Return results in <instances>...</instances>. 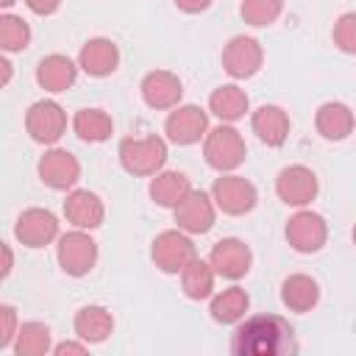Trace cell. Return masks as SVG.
Segmentation results:
<instances>
[{"mask_svg": "<svg viewBox=\"0 0 356 356\" xmlns=\"http://www.w3.org/2000/svg\"><path fill=\"white\" fill-rule=\"evenodd\" d=\"M14 353L17 356H44L53 342H50V328L44 323H22L19 331H17V339H14Z\"/></svg>", "mask_w": 356, "mask_h": 356, "instance_id": "obj_29", "label": "cell"}, {"mask_svg": "<svg viewBox=\"0 0 356 356\" xmlns=\"http://www.w3.org/2000/svg\"><path fill=\"white\" fill-rule=\"evenodd\" d=\"M250 128H253V134H256L264 145L281 147V145L286 142V136H289V117H286V111H284L281 106L267 103V106H259V108L253 111Z\"/></svg>", "mask_w": 356, "mask_h": 356, "instance_id": "obj_21", "label": "cell"}, {"mask_svg": "<svg viewBox=\"0 0 356 356\" xmlns=\"http://www.w3.org/2000/svg\"><path fill=\"white\" fill-rule=\"evenodd\" d=\"M31 42V28L22 17H14V14H3L0 17V47L6 53H19L25 50Z\"/></svg>", "mask_w": 356, "mask_h": 356, "instance_id": "obj_30", "label": "cell"}, {"mask_svg": "<svg viewBox=\"0 0 356 356\" xmlns=\"http://www.w3.org/2000/svg\"><path fill=\"white\" fill-rule=\"evenodd\" d=\"M334 44L342 50V53H356V11H345L337 17L334 22Z\"/></svg>", "mask_w": 356, "mask_h": 356, "instance_id": "obj_32", "label": "cell"}, {"mask_svg": "<svg viewBox=\"0 0 356 356\" xmlns=\"http://www.w3.org/2000/svg\"><path fill=\"white\" fill-rule=\"evenodd\" d=\"M142 100L156 108V111H164V108H175L181 103V95H184V86H181V78L170 70H153L142 78Z\"/></svg>", "mask_w": 356, "mask_h": 356, "instance_id": "obj_16", "label": "cell"}, {"mask_svg": "<svg viewBox=\"0 0 356 356\" xmlns=\"http://www.w3.org/2000/svg\"><path fill=\"white\" fill-rule=\"evenodd\" d=\"M64 217L75 228L92 231V228H97L103 222L106 209H103V200L95 192H89V189H72L67 195V200H64Z\"/></svg>", "mask_w": 356, "mask_h": 356, "instance_id": "obj_18", "label": "cell"}, {"mask_svg": "<svg viewBox=\"0 0 356 356\" xmlns=\"http://www.w3.org/2000/svg\"><path fill=\"white\" fill-rule=\"evenodd\" d=\"M211 200L222 214L239 217V214L253 211L259 195H256V186L248 178H242V175H220L214 181V186H211Z\"/></svg>", "mask_w": 356, "mask_h": 356, "instance_id": "obj_6", "label": "cell"}, {"mask_svg": "<svg viewBox=\"0 0 356 356\" xmlns=\"http://www.w3.org/2000/svg\"><path fill=\"white\" fill-rule=\"evenodd\" d=\"M320 300V286L312 275L306 273H295L289 278H284L281 284V303L289 309V312H312Z\"/></svg>", "mask_w": 356, "mask_h": 356, "instance_id": "obj_23", "label": "cell"}, {"mask_svg": "<svg viewBox=\"0 0 356 356\" xmlns=\"http://www.w3.org/2000/svg\"><path fill=\"white\" fill-rule=\"evenodd\" d=\"M164 134L175 145H195L209 134V117L200 106H175L164 120Z\"/></svg>", "mask_w": 356, "mask_h": 356, "instance_id": "obj_10", "label": "cell"}, {"mask_svg": "<svg viewBox=\"0 0 356 356\" xmlns=\"http://www.w3.org/2000/svg\"><path fill=\"white\" fill-rule=\"evenodd\" d=\"M14 3H17V0H0V6H3V8H8V6H14Z\"/></svg>", "mask_w": 356, "mask_h": 356, "instance_id": "obj_39", "label": "cell"}, {"mask_svg": "<svg viewBox=\"0 0 356 356\" xmlns=\"http://www.w3.org/2000/svg\"><path fill=\"white\" fill-rule=\"evenodd\" d=\"M209 261H211V267H214L217 275L236 281V278L248 275V270H250V264H253V253H250V248H248L242 239L228 236V239H220V242L211 248Z\"/></svg>", "mask_w": 356, "mask_h": 356, "instance_id": "obj_15", "label": "cell"}, {"mask_svg": "<svg viewBox=\"0 0 356 356\" xmlns=\"http://www.w3.org/2000/svg\"><path fill=\"white\" fill-rule=\"evenodd\" d=\"M86 345H89V342H83V339H81V342H61V345H56L53 350H56L58 356H61V353H86Z\"/></svg>", "mask_w": 356, "mask_h": 356, "instance_id": "obj_36", "label": "cell"}, {"mask_svg": "<svg viewBox=\"0 0 356 356\" xmlns=\"http://www.w3.org/2000/svg\"><path fill=\"white\" fill-rule=\"evenodd\" d=\"M261 61H264V53L253 36H234L222 50V70L236 81L253 78L261 70Z\"/></svg>", "mask_w": 356, "mask_h": 356, "instance_id": "obj_12", "label": "cell"}, {"mask_svg": "<svg viewBox=\"0 0 356 356\" xmlns=\"http://www.w3.org/2000/svg\"><path fill=\"white\" fill-rule=\"evenodd\" d=\"M353 245H356V225H353Z\"/></svg>", "mask_w": 356, "mask_h": 356, "instance_id": "obj_40", "label": "cell"}, {"mask_svg": "<svg viewBox=\"0 0 356 356\" xmlns=\"http://www.w3.org/2000/svg\"><path fill=\"white\" fill-rule=\"evenodd\" d=\"M72 131L83 142H106L114 131V122L103 108H81L72 117Z\"/></svg>", "mask_w": 356, "mask_h": 356, "instance_id": "obj_28", "label": "cell"}, {"mask_svg": "<svg viewBox=\"0 0 356 356\" xmlns=\"http://www.w3.org/2000/svg\"><path fill=\"white\" fill-rule=\"evenodd\" d=\"M117 64H120V50H117V44H114L111 39H106V36L89 39V42L81 47V53H78V67H81L86 75H92V78H106V75H111V72L117 70Z\"/></svg>", "mask_w": 356, "mask_h": 356, "instance_id": "obj_17", "label": "cell"}, {"mask_svg": "<svg viewBox=\"0 0 356 356\" xmlns=\"http://www.w3.org/2000/svg\"><path fill=\"white\" fill-rule=\"evenodd\" d=\"M209 111L222 122H236L248 114V95L236 83H222L209 97Z\"/></svg>", "mask_w": 356, "mask_h": 356, "instance_id": "obj_24", "label": "cell"}, {"mask_svg": "<svg viewBox=\"0 0 356 356\" xmlns=\"http://www.w3.org/2000/svg\"><path fill=\"white\" fill-rule=\"evenodd\" d=\"M39 178H42V184H47L50 189H58V192H64V189H72L75 184H78V178H81V164H78V159L70 153V150H61V147H53V150H47L42 159H39Z\"/></svg>", "mask_w": 356, "mask_h": 356, "instance_id": "obj_14", "label": "cell"}, {"mask_svg": "<svg viewBox=\"0 0 356 356\" xmlns=\"http://www.w3.org/2000/svg\"><path fill=\"white\" fill-rule=\"evenodd\" d=\"M245 139L242 134L231 125V122H222L217 128H211L206 136H203V156H206V164L220 170V172H231L236 170L242 161H245Z\"/></svg>", "mask_w": 356, "mask_h": 356, "instance_id": "obj_2", "label": "cell"}, {"mask_svg": "<svg viewBox=\"0 0 356 356\" xmlns=\"http://www.w3.org/2000/svg\"><path fill=\"white\" fill-rule=\"evenodd\" d=\"M317 189H320L317 175L309 167H303V164H289L275 178V195L286 206H295V209L309 206L317 197Z\"/></svg>", "mask_w": 356, "mask_h": 356, "instance_id": "obj_8", "label": "cell"}, {"mask_svg": "<svg viewBox=\"0 0 356 356\" xmlns=\"http://www.w3.org/2000/svg\"><path fill=\"white\" fill-rule=\"evenodd\" d=\"M11 264H14V259H11V248H8V245H3V275H8V273H11Z\"/></svg>", "mask_w": 356, "mask_h": 356, "instance_id": "obj_37", "label": "cell"}, {"mask_svg": "<svg viewBox=\"0 0 356 356\" xmlns=\"http://www.w3.org/2000/svg\"><path fill=\"white\" fill-rule=\"evenodd\" d=\"M150 259L153 264L161 270V273H181L195 256V245L189 239L186 231L181 228H170V231H161L156 239H153V248H150Z\"/></svg>", "mask_w": 356, "mask_h": 356, "instance_id": "obj_5", "label": "cell"}, {"mask_svg": "<svg viewBox=\"0 0 356 356\" xmlns=\"http://www.w3.org/2000/svg\"><path fill=\"white\" fill-rule=\"evenodd\" d=\"M72 325H75L78 339H83V342H89V345H97V342H106V339L111 337V331H114V317H111V312H108L106 306L92 303V306L78 309Z\"/></svg>", "mask_w": 356, "mask_h": 356, "instance_id": "obj_22", "label": "cell"}, {"mask_svg": "<svg viewBox=\"0 0 356 356\" xmlns=\"http://www.w3.org/2000/svg\"><path fill=\"white\" fill-rule=\"evenodd\" d=\"M25 128L33 142L56 145L67 131V114L56 100H36L25 114Z\"/></svg>", "mask_w": 356, "mask_h": 356, "instance_id": "obj_7", "label": "cell"}, {"mask_svg": "<svg viewBox=\"0 0 356 356\" xmlns=\"http://www.w3.org/2000/svg\"><path fill=\"white\" fill-rule=\"evenodd\" d=\"M78 78V64L70 58V56H61V53H53V56H44L36 67V83L44 89V92H67Z\"/></svg>", "mask_w": 356, "mask_h": 356, "instance_id": "obj_19", "label": "cell"}, {"mask_svg": "<svg viewBox=\"0 0 356 356\" xmlns=\"http://www.w3.org/2000/svg\"><path fill=\"white\" fill-rule=\"evenodd\" d=\"M25 6H28L33 14H39V17H47V14H56V11H58L61 0H25Z\"/></svg>", "mask_w": 356, "mask_h": 356, "instance_id": "obj_34", "label": "cell"}, {"mask_svg": "<svg viewBox=\"0 0 356 356\" xmlns=\"http://www.w3.org/2000/svg\"><path fill=\"white\" fill-rule=\"evenodd\" d=\"M14 236L25 245V248H44L53 239H58V220L53 211L47 209H25L17 217L14 225Z\"/></svg>", "mask_w": 356, "mask_h": 356, "instance_id": "obj_13", "label": "cell"}, {"mask_svg": "<svg viewBox=\"0 0 356 356\" xmlns=\"http://www.w3.org/2000/svg\"><path fill=\"white\" fill-rule=\"evenodd\" d=\"M120 164L131 172V175H156L161 172L164 161H167V142L161 136H128L120 142Z\"/></svg>", "mask_w": 356, "mask_h": 356, "instance_id": "obj_3", "label": "cell"}, {"mask_svg": "<svg viewBox=\"0 0 356 356\" xmlns=\"http://www.w3.org/2000/svg\"><path fill=\"white\" fill-rule=\"evenodd\" d=\"M248 306H250L248 292H245L242 286H228V289H222V292H217V295L211 298L209 312H211V317H214L217 323L231 325V323H239V320L248 314Z\"/></svg>", "mask_w": 356, "mask_h": 356, "instance_id": "obj_27", "label": "cell"}, {"mask_svg": "<svg viewBox=\"0 0 356 356\" xmlns=\"http://www.w3.org/2000/svg\"><path fill=\"white\" fill-rule=\"evenodd\" d=\"M314 125H317V134L328 142H342L353 134V125H356V117L353 111L339 103V100H328L317 108L314 114Z\"/></svg>", "mask_w": 356, "mask_h": 356, "instance_id": "obj_20", "label": "cell"}, {"mask_svg": "<svg viewBox=\"0 0 356 356\" xmlns=\"http://www.w3.org/2000/svg\"><path fill=\"white\" fill-rule=\"evenodd\" d=\"M0 67H3V78H0V83L6 86V83H8V78H11V64L3 58V61H0Z\"/></svg>", "mask_w": 356, "mask_h": 356, "instance_id": "obj_38", "label": "cell"}, {"mask_svg": "<svg viewBox=\"0 0 356 356\" xmlns=\"http://www.w3.org/2000/svg\"><path fill=\"white\" fill-rule=\"evenodd\" d=\"M172 211H175L178 228L186 231V234H206V231H211L214 217H217V206H214L211 195H206L203 189H189L186 197Z\"/></svg>", "mask_w": 356, "mask_h": 356, "instance_id": "obj_11", "label": "cell"}, {"mask_svg": "<svg viewBox=\"0 0 356 356\" xmlns=\"http://www.w3.org/2000/svg\"><path fill=\"white\" fill-rule=\"evenodd\" d=\"M56 259H58V267L67 275L81 278L97 264V242L83 228H75V231L58 236Z\"/></svg>", "mask_w": 356, "mask_h": 356, "instance_id": "obj_4", "label": "cell"}, {"mask_svg": "<svg viewBox=\"0 0 356 356\" xmlns=\"http://www.w3.org/2000/svg\"><path fill=\"white\" fill-rule=\"evenodd\" d=\"M286 242L292 245V250L298 253H317L325 239H328V225L325 220L317 214V211H309V209H300L289 217L286 222Z\"/></svg>", "mask_w": 356, "mask_h": 356, "instance_id": "obj_9", "label": "cell"}, {"mask_svg": "<svg viewBox=\"0 0 356 356\" xmlns=\"http://www.w3.org/2000/svg\"><path fill=\"white\" fill-rule=\"evenodd\" d=\"M214 267L211 261L203 259H192L184 270H181V289L189 300H206L214 292Z\"/></svg>", "mask_w": 356, "mask_h": 356, "instance_id": "obj_26", "label": "cell"}, {"mask_svg": "<svg viewBox=\"0 0 356 356\" xmlns=\"http://www.w3.org/2000/svg\"><path fill=\"white\" fill-rule=\"evenodd\" d=\"M17 331H19L17 312H14V306L3 303L0 306V348H11L14 339H17Z\"/></svg>", "mask_w": 356, "mask_h": 356, "instance_id": "obj_33", "label": "cell"}, {"mask_svg": "<svg viewBox=\"0 0 356 356\" xmlns=\"http://www.w3.org/2000/svg\"><path fill=\"white\" fill-rule=\"evenodd\" d=\"M284 11V0H242L239 14L248 25L253 28H267L273 25Z\"/></svg>", "mask_w": 356, "mask_h": 356, "instance_id": "obj_31", "label": "cell"}, {"mask_svg": "<svg viewBox=\"0 0 356 356\" xmlns=\"http://www.w3.org/2000/svg\"><path fill=\"white\" fill-rule=\"evenodd\" d=\"M295 350L292 325L278 314L248 317L231 334V353L236 356H281Z\"/></svg>", "mask_w": 356, "mask_h": 356, "instance_id": "obj_1", "label": "cell"}, {"mask_svg": "<svg viewBox=\"0 0 356 356\" xmlns=\"http://www.w3.org/2000/svg\"><path fill=\"white\" fill-rule=\"evenodd\" d=\"M189 189H192V184H189V178H186L184 172H178V170H164V172H156V175H153L147 192H150L153 203H159V206H164V209H175V206L186 197Z\"/></svg>", "mask_w": 356, "mask_h": 356, "instance_id": "obj_25", "label": "cell"}, {"mask_svg": "<svg viewBox=\"0 0 356 356\" xmlns=\"http://www.w3.org/2000/svg\"><path fill=\"white\" fill-rule=\"evenodd\" d=\"M175 6L181 11H186V14H200V11H206L211 6V0H175Z\"/></svg>", "mask_w": 356, "mask_h": 356, "instance_id": "obj_35", "label": "cell"}]
</instances>
